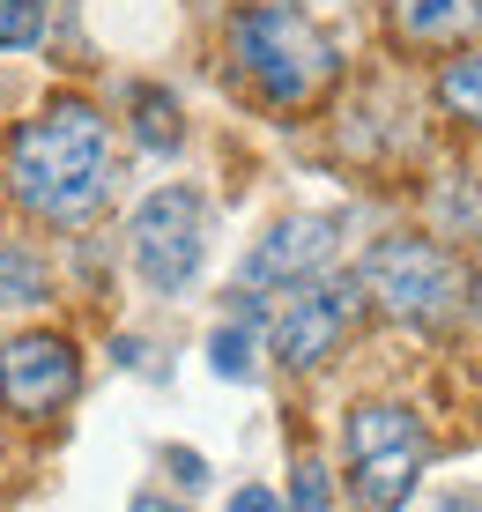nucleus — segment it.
I'll use <instances>...</instances> for the list:
<instances>
[{
    "instance_id": "nucleus-9",
    "label": "nucleus",
    "mask_w": 482,
    "mask_h": 512,
    "mask_svg": "<svg viewBox=\"0 0 482 512\" xmlns=\"http://www.w3.org/2000/svg\"><path fill=\"white\" fill-rule=\"evenodd\" d=\"M482 23V0H394V30L416 45H453Z\"/></svg>"
},
{
    "instance_id": "nucleus-3",
    "label": "nucleus",
    "mask_w": 482,
    "mask_h": 512,
    "mask_svg": "<svg viewBox=\"0 0 482 512\" xmlns=\"http://www.w3.org/2000/svg\"><path fill=\"white\" fill-rule=\"evenodd\" d=\"M364 297L379 312H394L408 327H438L460 312V297H468V275H460V260L445 253L431 238H379L364 253Z\"/></svg>"
},
{
    "instance_id": "nucleus-8",
    "label": "nucleus",
    "mask_w": 482,
    "mask_h": 512,
    "mask_svg": "<svg viewBox=\"0 0 482 512\" xmlns=\"http://www.w3.org/2000/svg\"><path fill=\"white\" fill-rule=\"evenodd\" d=\"M342 245V223L334 216H282L253 253H245V282H312Z\"/></svg>"
},
{
    "instance_id": "nucleus-16",
    "label": "nucleus",
    "mask_w": 482,
    "mask_h": 512,
    "mask_svg": "<svg viewBox=\"0 0 482 512\" xmlns=\"http://www.w3.org/2000/svg\"><path fill=\"white\" fill-rule=\"evenodd\" d=\"M230 512H282V498H275V490H260V483H245L238 498H230Z\"/></svg>"
},
{
    "instance_id": "nucleus-6",
    "label": "nucleus",
    "mask_w": 482,
    "mask_h": 512,
    "mask_svg": "<svg viewBox=\"0 0 482 512\" xmlns=\"http://www.w3.org/2000/svg\"><path fill=\"white\" fill-rule=\"evenodd\" d=\"M75 386H82V357H75V342H60V334H15V342L0 349V394H8L15 416L38 423L52 409H67Z\"/></svg>"
},
{
    "instance_id": "nucleus-10",
    "label": "nucleus",
    "mask_w": 482,
    "mask_h": 512,
    "mask_svg": "<svg viewBox=\"0 0 482 512\" xmlns=\"http://www.w3.org/2000/svg\"><path fill=\"white\" fill-rule=\"evenodd\" d=\"M134 141L156 156H171L178 141H186V127H178V104L164 90H134Z\"/></svg>"
},
{
    "instance_id": "nucleus-17",
    "label": "nucleus",
    "mask_w": 482,
    "mask_h": 512,
    "mask_svg": "<svg viewBox=\"0 0 482 512\" xmlns=\"http://www.w3.org/2000/svg\"><path fill=\"white\" fill-rule=\"evenodd\" d=\"M134 512H186V505H171V498H134Z\"/></svg>"
},
{
    "instance_id": "nucleus-7",
    "label": "nucleus",
    "mask_w": 482,
    "mask_h": 512,
    "mask_svg": "<svg viewBox=\"0 0 482 512\" xmlns=\"http://www.w3.org/2000/svg\"><path fill=\"white\" fill-rule=\"evenodd\" d=\"M349 320H356V290L349 282H305V290L290 297V305L275 312V357L290 364V372H312V364H327L334 357V342L349 334Z\"/></svg>"
},
{
    "instance_id": "nucleus-15",
    "label": "nucleus",
    "mask_w": 482,
    "mask_h": 512,
    "mask_svg": "<svg viewBox=\"0 0 482 512\" xmlns=\"http://www.w3.org/2000/svg\"><path fill=\"white\" fill-rule=\"evenodd\" d=\"M290 512H334V483H327V468H319V461H297Z\"/></svg>"
},
{
    "instance_id": "nucleus-4",
    "label": "nucleus",
    "mask_w": 482,
    "mask_h": 512,
    "mask_svg": "<svg viewBox=\"0 0 482 512\" xmlns=\"http://www.w3.org/2000/svg\"><path fill=\"white\" fill-rule=\"evenodd\" d=\"M423 475V423L401 401H364L349 416V490L364 512H401Z\"/></svg>"
},
{
    "instance_id": "nucleus-13",
    "label": "nucleus",
    "mask_w": 482,
    "mask_h": 512,
    "mask_svg": "<svg viewBox=\"0 0 482 512\" xmlns=\"http://www.w3.org/2000/svg\"><path fill=\"white\" fill-rule=\"evenodd\" d=\"M45 38V0H0V52H30Z\"/></svg>"
},
{
    "instance_id": "nucleus-2",
    "label": "nucleus",
    "mask_w": 482,
    "mask_h": 512,
    "mask_svg": "<svg viewBox=\"0 0 482 512\" xmlns=\"http://www.w3.org/2000/svg\"><path fill=\"white\" fill-rule=\"evenodd\" d=\"M230 60L245 67V82L267 104H312L334 82V38L312 23V15L282 8V0H260V8L230 15Z\"/></svg>"
},
{
    "instance_id": "nucleus-11",
    "label": "nucleus",
    "mask_w": 482,
    "mask_h": 512,
    "mask_svg": "<svg viewBox=\"0 0 482 512\" xmlns=\"http://www.w3.org/2000/svg\"><path fill=\"white\" fill-rule=\"evenodd\" d=\"M438 104L453 119H468V127H482V52H460V60L438 75Z\"/></svg>"
},
{
    "instance_id": "nucleus-18",
    "label": "nucleus",
    "mask_w": 482,
    "mask_h": 512,
    "mask_svg": "<svg viewBox=\"0 0 482 512\" xmlns=\"http://www.w3.org/2000/svg\"><path fill=\"white\" fill-rule=\"evenodd\" d=\"M475 193H482V186H475ZM475 216H482V201H475Z\"/></svg>"
},
{
    "instance_id": "nucleus-14",
    "label": "nucleus",
    "mask_w": 482,
    "mask_h": 512,
    "mask_svg": "<svg viewBox=\"0 0 482 512\" xmlns=\"http://www.w3.org/2000/svg\"><path fill=\"white\" fill-rule=\"evenodd\" d=\"M208 364H216L223 379H253V334H245V327H216V342H208Z\"/></svg>"
},
{
    "instance_id": "nucleus-12",
    "label": "nucleus",
    "mask_w": 482,
    "mask_h": 512,
    "mask_svg": "<svg viewBox=\"0 0 482 512\" xmlns=\"http://www.w3.org/2000/svg\"><path fill=\"white\" fill-rule=\"evenodd\" d=\"M0 305H45V260L23 245H0Z\"/></svg>"
},
{
    "instance_id": "nucleus-5",
    "label": "nucleus",
    "mask_w": 482,
    "mask_h": 512,
    "mask_svg": "<svg viewBox=\"0 0 482 512\" xmlns=\"http://www.w3.org/2000/svg\"><path fill=\"white\" fill-rule=\"evenodd\" d=\"M134 268L149 290H186L193 275H201V260H208V208H201V193L193 186H156L149 201L134 208Z\"/></svg>"
},
{
    "instance_id": "nucleus-1",
    "label": "nucleus",
    "mask_w": 482,
    "mask_h": 512,
    "mask_svg": "<svg viewBox=\"0 0 482 512\" xmlns=\"http://www.w3.org/2000/svg\"><path fill=\"white\" fill-rule=\"evenodd\" d=\"M8 186L45 223H89L112 193V134L104 112L82 97H52L8 141Z\"/></svg>"
}]
</instances>
